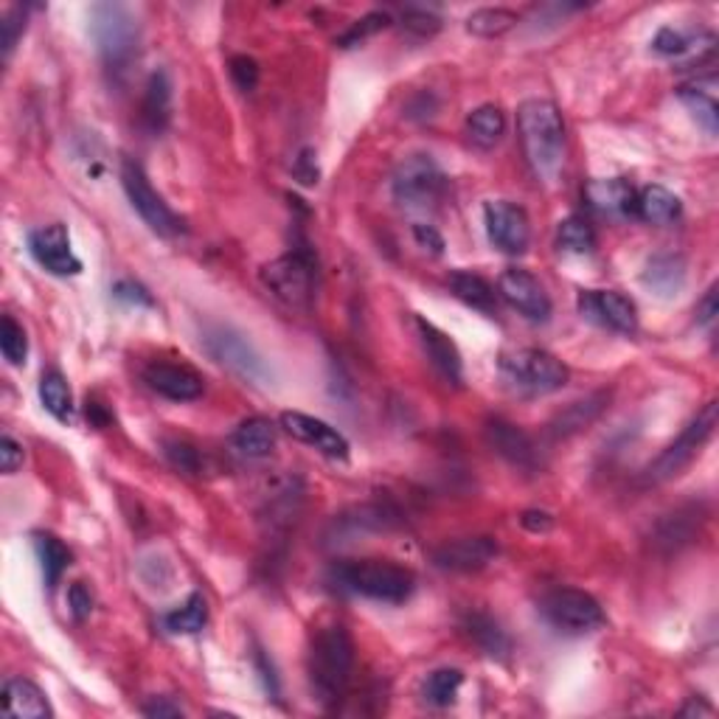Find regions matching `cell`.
<instances>
[{"instance_id": "obj_1", "label": "cell", "mask_w": 719, "mask_h": 719, "mask_svg": "<svg viewBox=\"0 0 719 719\" xmlns=\"http://www.w3.org/2000/svg\"><path fill=\"white\" fill-rule=\"evenodd\" d=\"M517 132L537 184L556 186L565 166V121L549 98H529L517 107Z\"/></svg>"}, {"instance_id": "obj_2", "label": "cell", "mask_w": 719, "mask_h": 719, "mask_svg": "<svg viewBox=\"0 0 719 719\" xmlns=\"http://www.w3.org/2000/svg\"><path fill=\"white\" fill-rule=\"evenodd\" d=\"M354 669V641L346 627L329 624L318 629L309 647V683L321 706H338Z\"/></svg>"}, {"instance_id": "obj_3", "label": "cell", "mask_w": 719, "mask_h": 719, "mask_svg": "<svg viewBox=\"0 0 719 719\" xmlns=\"http://www.w3.org/2000/svg\"><path fill=\"white\" fill-rule=\"evenodd\" d=\"M329 582L343 593L363 596L372 602L402 604L416 590V576L402 565L388 559H349L338 563L329 574Z\"/></svg>"}, {"instance_id": "obj_4", "label": "cell", "mask_w": 719, "mask_h": 719, "mask_svg": "<svg viewBox=\"0 0 719 719\" xmlns=\"http://www.w3.org/2000/svg\"><path fill=\"white\" fill-rule=\"evenodd\" d=\"M91 34L96 39V48L110 71H125L138 54V28L135 14L121 3H98L91 12Z\"/></svg>"}, {"instance_id": "obj_5", "label": "cell", "mask_w": 719, "mask_h": 719, "mask_svg": "<svg viewBox=\"0 0 719 719\" xmlns=\"http://www.w3.org/2000/svg\"><path fill=\"white\" fill-rule=\"evenodd\" d=\"M500 377L523 393H554L568 386V366L543 349H515L497 360Z\"/></svg>"}, {"instance_id": "obj_6", "label": "cell", "mask_w": 719, "mask_h": 719, "mask_svg": "<svg viewBox=\"0 0 719 719\" xmlns=\"http://www.w3.org/2000/svg\"><path fill=\"white\" fill-rule=\"evenodd\" d=\"M259 275L279 302L293 309H309L315 298V256L309 250H290L264 264Z\"/></svg>"}, {"instance_id": "obj_7", "label": "cell", "mask_w": 719, "mask_h": 719, "mask_svg": "<svg viewBox=\"0 0 719 719\" xmlns=\"http://www.w3.org/2000/svg\"><path fill=\"white\" fill-rule=\"evenodd\" d=\"M717 413H719V402L711 399L706 408H703L697 416L683 427V433L674 438L672 445L661 452V456L655 458L652 464L647 467V481L649 484H661V481H669V478L681 475L683 467H688L697 458V452L706 447L708 438L714 436V427H717Z\"/></svg>"}, {"instance_id": "obj_8", "label": "cell", "mask_w": 719, "mask_h": 719, "mask_svg": "<svg viewBox=\"0 0 719 719\" xmlns=\"http://www.w3.org/2000/svg\"><path fill=\"white\" fill-rule=\"evenodd\" d=\"M393 197L408 211H427L441 200L447 177L431 155H411L393 172Z\"/></svg>"}, {"instance_id": "obj_9", "label": "cell", "mask_w": 719, "mask_h": 719, "mask_svg": "<svg viewBox=\"0 0 719 719\" xmlns=\"http://www.w3.org/2000/svg\"><path fill=\"white\" fill-rule=\"evenodd\" d=\"M121 184H125V191L127 197H130L132 209L141 214V220H144L157 236H169L172 239V236L184 234L186 231L184 216H177L175 211L169 209V203H166L164 197L152 189L144 166L138 164V161H132V157H127L125 164H121Z\"/></svg>"}, {"instance_id": "obj_10", "label": "cell", "mask_w": 719, "mask_h": 719, "mask_svg": "<svg viewBox=\"0 0 719 719\" xmlns=\"http://www.w3.org/2000/svg\"><path fill=\"white\" fill-rule=\"evenodd\" d=\"M540 613L551 627L568 635L593 633L596 627L604 624L602 604L590 593L576 588H556L545 593L540 602Z\"/></svg>"}, {"instance_id": "obj_11", "label": "cell", "mask_w": 719, "mask_h": 719, "mask_svg": "<svg viewBox=\"0 0 719 719\" xmlns=\"http://www.w3.org/2000/svg\"><path fill=\"white\" fill-rule=\"evenodd\" d=\"M203 343L216 363H223L225 368H231V372L239 374V377L248 379V382L264 386L270 379L268 363H264L262 354L256 352L254 343H250L245 334L234 332V329L228 327H214L205 332Z\"/></svg>"}, {"instance_id": "obj_12", "label": "cell", "mask_w": 719, "mask_h": 719, "mask_svg": "<svg viewBox=\"0 0 719 719\" xmlns=\"http://www.w3.org/2000/svg\"><path fill=\"white\" fill-rule=\"evenodd\" d=\"M484 223L490 243L495 245L500 254L520 256L529 250L531 245V223L529 214L517 203L509 200H490L484 205Z\"/></svg>"}, {"instance_id": "obj_13", "label": "cell", "mask_w": 719, "mask_h": 719, "mask_svg": "<svg viewBox=\"0 0 719 719\" xmlns=\"http://www.w3.org/2000/svg\"><path fill=\"white\" fill-rule=\"evenodd\" d=\"M576 307L585 321L596 323V327L618 334L638 332V309L627 295L615 293V290H585V293H579Z\"/></svg>"}, {"instance_id": "obj_14", "label": "cell", "mask_w": 719, "mask_h": 719, "mask_svg": "<svg viewBox=\"0 0 719 719\" xmlns=\"http://www.w3.org/2000/svg\"><path fill=\"white\" fill-rule=\"evenodd\" d=\"M497 295L509 304L511 309L529 318L534 323H545L551 318V298L534 273L523 268H509L497 279Z\"/></svg>"}, {"instance_id": "obj_15", "label": "cell", "mask_w": 719, "mask_h": 719, "mask_svg": "<svg viewBox=\"0 0 719 719\" xmlns=\"http://www.w3.org/2000/svg\"><path fill=\"white\" fill-rule=\"evenodd\" d=\"M279 422H282V427L290 436L315 447L321 456L332 458V461H346L349 458L352 447H349L346 436L338 427L329 425V422H323V419H315L302 411H284Z\"/></svg>"}, {"instance_id": "obj_16", "label": "cell", "mask_w": 719, "mask_h": 719, "mask_svg": "<svg viewBox=\"0 0 719 719\" xmlns=\"http://www.w3.org/2000/svg\"><path fill=\"white\" fill-rule=\"evenodd\" d=\"M28 250H32L34 262L39 268H46L51 275H79L82 273V262L71 250V239H68L66 225H43V228L32 231L28 236Z\"/></svg>"}, {"instance_id": "obj_17", "label": "cell", "mask_w": 719, "mask_h": 719, "mask_svg": "<svg viewBox=\"0 0 719 719\" xmlns=\"http://www.w3.org/2000/svg\"><path fill=\"white\" fill-rule=\"evenodd\" d=\"M495 556L497 543L492 537H458L433 551V563L436 568L452 570V574H472L495 563Z\"/></svg>"}, {"instance_id": "obj_18", "label": "cell", "mask_w": 719, "mask_h": 719, "mask_svg": "<svg viewBox=\"0 0 719 719\" xmlns=\"http://www.w3.org/2000/svg\"><path fill=\"white\" fill-rule=\"evenodd\" d=\"M144 382L157 397L172 399V402H195V399L203 397V377L191 372L189 366L150 363L144 368Z\"/></svg>"}, {"instance_id": "obj_19", "label": "cell", "mask_w": 719, "mask_h": 719, "mask_svg": "<svg viewBox=\"0 0 719 719\" xmlns=\"http://www.w3.org/2000/svg\"><path fill=\"white\" fill-rule=\"evenodd\" d=\"M486 445L497 452L500 458H506L509 464L520 467V470H534L537 467V447L531 441L529 433L523 427L511 425L506 419H490L484 427Z\"/></svg>"}, {"instance_id": "obj_20", "label": "cell", "mask_w": 719, "mask_h": 719, "mask_svg": "<svg viewBox=\"0 0 719 719\" xmlns=\"http://www.w3.org/2000/svg\"><path fill=\"white\" fill-rule=\"evenodd\" d=\"M416 334L422 349H425L427 360H431V366L436 368L447 382L461 386V379H464V363H461V352H458L456 343H452L441 329L433 327L431 321H425V318H416Z\"/></svg>"}, {"instance_id": "obj_21", "label": "cell", "mask_w": 719, "mask_h": 719, "mask_svg": "<svg viewBox=\"0 0 719 719\" xmlns=\"http://www.w3.org/2000/svg\"><path fill=\"white\" fill-rule=\"evenodd\" d=\"M635 197L638 191L624 177H596L585 186V200L596 214L629 216L635 214Z\"/></svg>"}, {"instance_id": "obj_22", "label": "cell", "mask_w": 719, "mask_h": 719, "mask_svg": "<svg viewBox=\"0 0 719 719\" xmlns=\"http://www.w3.org/2000/svg\"><path fill=\"white\" fill-rule=\"evenodd\" d=\"M3 711L7 717L20 719H48L54 717L46 700V692L28 677H9L3 683Z\"/></svg>"}, {"instance_id": "obj_23", "label": "cell", "mask_w": 719, "mask_h": 719, "mask_svg": "<svg viewBox=\"0 0 719 719\" xmlns=\"http://www.w3.org/2000/svg\"><path fill=\"white\" fill-rule=\"evenodd\" d=\"M714 46H717V37L708 32L686 34L677 28H661L652 39V51H658L661 57H688V62H703L706 57H711Z\"/></svg>"}, {"instance_id": "obj_24", "label": "cell", "mask_w": 719, "mask_h": 719, "mask_svg": "<svg viewBox=\"0 0 719 719\" xmlns=\"http://www.w3.org/2000/svg\"><path fill=\"white\" fill-rule=\"evenodd\" d=\"M644 284L661 298H672L686 287V259L677 254L652 256L644 270Z\"/></svg>"}, {"instance_id": "obj_25", "label": "cell", "mask_w": 719, "mask_h": 719, "mask_svg": "<svg viewBox=\"0 0 719 719\" xmlns=\"http://www.w3.org/2000/svg\"><path fill=\"white\" fill-rule=\"evenodd\" d=\"M610 402V393L608 391H599V393H590V397L579 399V402H574V405L565 408L559 416L551 422V433H554L556 438H568L574 436V433L585 431L588 425H593L596 419L602 416V411L608 408Z\"/></svg>"}, {"instance_id": "obj_26", "label": "cell", "mask_w": 719, "mask_h": 719, "mask_svg": "<svg viewBox=\"0 0 719 719\" xmlns=\"http://www.w3.org/2000/svg\"><path fill=\"white\" fill-rule=\"evenodd\" d=\"M141 118L150 132H164L172 118V82L166 71H155L146 82Z\"/></svg>"}, {"instance_id": "obj_27", "label": "cell", "mask_w": 719, "mask_h": 719, "mask_svg": "<svg viewBox=\"0 0 719 719\" xmlns=\"http://www.w3.org/2000/svg\"><path fill=\"white\" fill-rule=\"evenodd\" d=\"M231 447L243 458H250V461L268 458L275 447V427L262 416L245 419L231 436Z\"/></svg>"}, {"instance_id": "obj_28", "label": "cell", "mask_w": 719, "mask_h": 719, "mask_svg": "<svg viewBox=\"0 0 719 719\" xmlns=\"http://www.w3.org/2000/svg\"><path fill=\"white\" fill-rule=\"evenodd\" d=\"M635 216L649 225H667L681 216V200L667 186H647L635 197Z\"/></svg>"}, {"instance_id": "obj_29", "label": "cell", "mask_w": 719, "mask_h": 719, "mask_svg": "<svg viewBox=\"0 0 719 719\" xmlns=\"http://www.w3.org/2000/svg\"><path fill=\"white\" fill-rule=\"evenodd\" d=\"M461 627H464V633L470 635V641L475 644L481 652L490 655V658H506V655H509V649H511L509 635H506V629L500 627L492 615L467 613V618Z\"/></svg>"}, {"instance_id": "obj_30", "label": "cell", "mask_w": 719, "mask_h": 719, "mask_svg": "<svg viewBox=\"0 0 719 719\" xmlns=\"http://www.w3.org/2000/svg\"><path fill=\"white\" fill-rule=\"evenodd\" d=\"M447 284H450V293L456 295L458 302H464L467 307L478 309V313L484 315L495 313L497 293L486 279H481V275L467 273V270H456V273H450Z\"/></svg>"}, {"instance_id": "obj_31", "label": "cell", "mask_w": 719, "mask_h": 719, "mask_svg": "<svg viewBox=\"0 0 719 719\" xmlns=\"http://www.w3.org/2000/svg\"><path fill=\"white\" fill-rule=\"evenodd\" d=\"M467 132L478 146H495L506 135V113L497 105H481L467 118Z\"/></svg>"}, {"instance_id": "obj_32", "label": "cell", "mask_w": 719, "mask_h": 719, "mask_svg": "<svg viewBox=\"0 0 719 719\" xmlns=\"http://www.w3.org/2000/svg\"><path fill=\"white\" fill-rule=\"evenodd\" d=\"M39 402L57 422H73V393L68 379L59 372H48L39 379Z\"/></svg>"}, {"instance_id": "obj_33", "label": "cell", "mask_w": 719, "mask_h": 719, "mask_svg": "<svg viewBox=\"0 0 719 719\" xmlns=\"http://www.w3.org/2000/svg\"><path fill=\"white\" fill-rule=\"evenodd\" d=\"M34 549H37L39 565H43L46 585L48 588H57L59 579L66 576L68 565H71V551H68V545L54 534L34 537Z\"/></svg>"}, {"instance_id": "obj_34", "label": "cell", "mask_w": 719, "mask_h": 719, "mask_svg": "<svg viewBox=\"0 0 719 719\" xmlns=\"http://www.w3.org/2000/svg\"><path fill=\"white\" fill-rule=\"evenodd\" d=\"M209 622V604H205L203 593H191L184 604L172 613H166L164 627L172 635H195Z\"/></svg>"}, {"instance_id": "obj_35", "label": "cell", "mask_w": 719, "mask_h": 719, "mask_svg": "<svg viewBox=\"0 0 719 719\" xmlns=\"http://www.w3.org/2000/svg\"><path fill=\"white\" fill-rule=\"evenodd\" d=\"M520 23V17H517V12H511V9H504V7H486V9H475V12L467 17V32L475 34V37H504L506 32H511V28Z\"/></svg>"}, {"instance_id": "obj_36", "label": "cell", "mask_w": 719, "mask_h": 719, "mask_svg": "<svg viewBox=\"0 0 719 719\" xmlns=\"http://www.w3.org/2000/svg\"><path fill=\"white\" fill-rule=\"evenodd\" d=\"M677 98H681L683 105L692 110V116L697 118L703 127H706L708 135H717V130H719V107H717V98H714L711 93L703 91V87L694 82V85L677 87Z\"/></svg>"}, {"instance_id": "obj_37", "label": "cell", "mask_w": 719, "mask_h": 719, "mask_svg": "<svg viewBox=\"0 0 719 719\" xmlns=\"http://www.w3.org/2000/svg\"><path fill=\"white\" fill-rule=\"evenodd\" d=\"M556 243H559V250H565V254L588 256L596 250V234L588 220H582V216H568V220L559 223Z\"/></svg>"}, {"instance_id": "obj_38", "label": "cell", "mask_w": 719, "mask_h": 719, "mask_svg": "<svg viewBox=\"0 0 719 719\" xmlns=\"http://www.w3.org/2000/svg\"><path fill=\"white\" fill-rule=\"evenodd\" d=\"M461 683H464V674L458 672V669H436V672L427 674L422 694H425V700L431 703V706L447 708L456 703Z\"/></svg>"}, {"instance_id": "obj_39", "label": "cell", "mask_w": 719, "mask_h": 719, "mask_svg": "<svg viewBox=\"0 0 719 719\" xmlns=\"http://www.w3.org/2000/svg\"><path fill=\"white\" fill-rule=\"evenodd\" d=\"M0 352H3L9 366H23L28 357L26 329L20 327L12 315H3V318H0Z\"/></svg>"}, {"instance_id": "obj_40", "label": "cell", "mask_w": 719, "mask_h": 719, "mask_svg": "<svg viewBox=\"0 0 719 719\" xmlns=\"http://www.w3.org/2000/svg\"><path fill=\"white\" fill-rule=\"evenodd\" d=\"M391 23L393 20L388 12H372V14H366V17L354 20V26L349 28L346 34H341L338 43H341V48H354V46H360L363 39L374 37L377 32H382V28L391 26Z\"/></svg>"}, {"instance_id": "obj_41", "label": "cell", "mask_w": 719, "mask_h": 719, "mask_svg": "<svg viewBox=\"0 0 719 719\" xmlns=\"http://www.w3.org/2000/svg\"><path fill=\"white\" fill-rule=\"evenodd\" d=\"M164 456L177 472H186V475H197V472H200V452H197V447H191L189 441H184V438H166Z\"/></svg>"}, {"instance_id": "obj_42", "label": "cell", "mask_w": 719, "mask_h": 719, "mask_svg": "<svg viewBox=\"0 0 719 719\" xmlns=\"http://www.w3.org/2000/svg\"><path fill=\"white\" fill-rule=\"evenodd\" d=\"M228 71L231 79H234V85L243 93L256 91V85H259V62H256L254 57H248V54H236V57H231Z\"/></svg>"}, {"instance_id": "obj_43", "label": "cell", "mask_w": 719, "mask_h": 719, "mask_svg": "<svg viewBox=\"0 0 719 719\" xmlns=\"http://www.w3.org/2000/svg\"><path fill=\"white\" fill-rule=\"evenodd\" d=\"M23 28H26V14H23V9H9V12L0 17V51H3L7 59L12 57Z\"/></svg>"}, {"instance_id": "obj_44", "label": "cell", "mask_w": 719, "mask_h": 719, "mask_svg": "<svg viewBox=\"0 0 719 719\" xmlns=\"http://www.w3.org/2000/svg\"><path fill=\"white\" fill-rule=\"evenodd\" d=\"M402 26H405L411 34H416V37H433V34L441 28V17L427 12V9H405V14H402Z\"/></svg>"}, {"instance_id": "obj_45", "label": "cell", "mask_w": 719, "mask_h": 719, "mask_svg": "<svg viewBox=\"0 0 719 719\" xmlns=\"http://www.w3.org/2000/svg\"><path fill=\"white\" fill-rule=\"evenodd\" d=\"M23 458H26L23 445H20L17 438L9 436V433H3V438H0V467H3V472L14 475L23 467Z\"/></svg>"}, {"instance_id": "obj_46", "label": "cell", "mask_w": 719, "mask_h": 719, "mask_svg": "<svg viewBox=\"0 0 719 719\" xmlns=\"http://www.w3.org/2000/svg\"><path fill=\"white\" fill-rule=\"evenodd\" d=\"M113 298L121 304H135V307H152V295L146 293L141 284L130 282V279H125V282H118L116 287H113Z\"/></svg>"}, {"instance_id": "obj_47", "label": "cell", "mask_w": 719, "mask_h": 719, "mask_svg": "<svg viewBox=\"0 0 719 719\" xmlns=\"http://www.w3.org/2000/svg\"><path fill=\"white\" fill-rule=\"evenodd\" d=\"M68 608H71V615L76 622H85L87 615L93 610V596L91 590L85 588V582H73L68 588Z\"/></svg>"}, {"instance_id": "obj_48", "label": "cell", "mask_w": 719, "mask_h": 719, "mask_svg": "<svg viewBox=\"0 0 719 719\" xmlns=\"http://www.w3.org/2000/svg\"><path fill=\"white\" fill-rule=\"evenodd\" d=\"M413 236H416L419 248L431 250L433 256L445 254V239H441V234H438V231L433 228V225H425V223L413 225Z\"/></svg>"}, {"instance_id": "obj_49", "label": "cell", "mask_w": 719, "mask_h": 719, "mask_svg": "<svg viewBox=\"0 0 719 719\" xmlns=\"http://www.w3.org/2000/svg\"><path fill=\"white\" fill-rule=\"evenodd\" d=\"M717 315H719L717 284H711V287L706 290V295L700 298V304H697V323H700V327H714Z\"/></svg>"}, {"instance_id": "obj_50", "label": "cell", "mask_w": 719, "mask_h": 719, "mask_svg": "<svg viewBox=\"0 0 719 719\" xmlns=\"http://www.w3.org/2000/svg\"><path fill=\"white\" fill-rule=\"evenodd\" d=\"M520 523H523V529L531 531V534H545V531L554 529V515H549V511L543 509H529L523 511Z\"/></svg>"}, {"instance_id": "obj_51", "label": "cell", "mask_w": 719, "mask_h": 719, "mask_svg": "<svg viewBox=\"0 0 719 719\" xmlns=\"http://www.w3.org/2000/svg\"><path fill=\"white\" fill-rule=\"evenodd\" d=\"M144 714L152 719H164V717H184V708L172 703V697H152L144 706Z\"/></svg>"}, {"instance_id": "obj_52", "label": "cell", "mask_w": 719, "mask_h": 719, "mask_svg": "<svg viewBox=\"0 0 719 719\" xmlns=\"http://www.w3.org/2000/svg\"><path fill=\"white\" fill-rule=\"evenodd\" d=\"M295 177L307 186L318 184V166H315L313 150H304L302 155L295 157Z\"/></svg>"}, {"instance_id": "obj_53", "label": "cell", "mask_w": 719, "mask_h": 719, "mask_svg": "<svg viewBox=\"0 0 719 719\" xmlns=\"http://www.w3.org/2000/svg\"><path fill=\"white\" fill-rule=\"evenodd\" d=\"M700 714L703 717H711L714 714V708L708 706V703H703L700 697H692V700L681 708V717H700Z\"/></svg>"}]
</instances>
